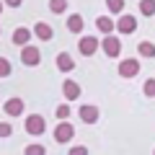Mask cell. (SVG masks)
<instances>
[{
    "label": "cell",
    "instance_id": "obj_25",
    "mask_svg": "<svg viewBox=\"0 0 155 155\" xmlns=\"http://www.w3.org/2000/svg\"><path fill=\"white\" fill-rule=\"evenodd\" d=\"M70 155H88V147H85V145H75V147L70 150Z\"/></svg>",
    "mask_w": 155,
    "mask_h": 155
},
{
    "label": "cell",
    "instance_id": "obj_2",
    "mask_svg": "<svg viewBox=\"0 0 155 155\" xmlns=\"http://www.w3.org/2000/svg\"><path fill=\"white\" fill-rule=\"evenodd\" d=\"M72 137H75V127H72L70 122H60V124H57V127H54V140H57V142H60V145L70 142Z\"/></svg>",
    "mask_w": 155,
    "mask_h": 155
},
{
    "label": "cell",
    "instance_id": "obj_23",
    "mask_svg": "<svg viewBox=\"0 0 155 155\" xmlns=\"http://www.w3.org/2000/svg\"><path fill=\"white\" fill-rule=\"evenodd\" d=\"M67 116H70V106H67V104H62V106H57V119H62V122H65Z\"/></svg>",
    "mask_w": 155,
    "mask_h": 155
},
{
    "label": "cell",
    "instance_id": "obj_26",
    "mask_svg": "<svg viewBox=\"0 0 155 155\" xmlns=\"http://www.w3.org/2000/svg\"><path fill=\"white\" fill-rule=\"evenodd\" d=\"M3 3H5V5H11V8H18L23 0H3Z\"/></svg>",
    "mask_w": 155,
    "mask_h": 155
},
{
    "label": "cell",
    "instance_id": "obj_28",
    "mask_svg": "<svg viewBox=\"0 0 155 155\" xmlns=\"http://www.w3.org/2000/svg\"><path fill=\"white\" fill-rule=\"evenodd\" d=\"M153 155H155V150H153Z\"/></svg>",
    "mask_w": 155,
    "mask_h": 155
},
{
    "label": "cell",
    "instance_id": "obj_6",
    "mask_svg": "<svg viewBox=\"0 0 155 155\" xmlns=\"http://www.w3.org/2000/svg\"><path fill=\"white\" fill-rule=\"evenodd\" d=\"M137 72H140V62H137V60L129 57V60H122V62H119V75H122V78H134Z\"/></svg>",
    "mask_w": 155,
    "mask_h": 155
},
{
    "label": "cell",
    "instance_id": "obj_15",
    "mask_svg": "<svg viewBox=\"0 0 155 155\" xmlns=\"http://www.w3.org/2000/svg\"><path fill=\"white\" fill-rule=\"evenodd\" d=\"M96 26H98V31H104L106 36H109V34L114 31V26H116V21H111L109 16H98V18H96Z\"/></svg>",
    "mask_w": 155,
    "mask_h": 155
},
{
    "label": "cell",
    "instance_id": "obj_18",
    "mask_svg": "<svg viewBox=\"0 0 155 155\" xmlns=\"http://www.w3.org/2000/svg\"><path fill=\"white\" fill-rule=\"evenodd\" d=\"M140 54L142 57H155V44L153 41H140Z\"/></svg>",
    "mask_w": 155,
    "mask_h": 155
},
{
    "label": "cell",
    "instance_id": "obj_3",
    "mask_svg": "<svg viewBox=\"0 0 155 155\" xmlns=\"http://www.w3.org/2000/svg\"><path fill=\"white\" fill-rule=\"evenodd\" d=\"M44 129H47L44 116H39V114L26 116V132H28V134H44Z\"/></svg>",
    "mask_w": 155,
    "mask_h": 155
},
{
    "label": "cell",
    "instance_id": "obj_1",
    "mask_svg": "<svg viewBox=\"0 0 155 155\" xmlns=\"http://www.w3.org/2000/svg\"><path fill=\"white\" fill-rule=\"evenodd\" d=\"M98 47H101V41L96 36H83L80 41H78V52L83 57H93L96 52H98Z\"/></svg>",
    "mask_w": 155,
    "mask_h": 155
},
{
    "label": "cell",
    "instance_id": "obj_19",
    "mask_svg": "<svg viewBox=\"0 0 155 155\" xmlns=\"http://www.w3.org/2000/svg\"><path fill=\"white\" fill-rule=\"evenodd\" d=\"M23 155H47V150H44V145H26Z\"/></svg>",
    "mask_w": 155,
    "mask_h": 155
},
{
    "label": "cell",
    "instance_id": "obj_12",
    "mask_svg": "<svg viewBox=\"0 0 155 155\" xmlns=\"http://www.w3.org/2000/svg\"><path fill=\"white\" fill-rule=\"evenodd\" d=\"M65 26H67V31H70V34H80V31H83V16H80V13H72V16H67Z\"/></svg>",
    "mask_w": 155,
    "mask_h": 155
},
{
    "label": "cell",
    "instance_id": "obj_21",
    "mask_svg": "<svg viewBox=\"0 0 155 155\" xmlns=\"http://www.w3.org/2000/svg\"><path fill=\"white\" fill-rule=\"evenodd\" d=\"M145 96H147V98H155V78H147V80H145Z\"/></svg>",
    "mask_w": 155,
    "mask_h": 155
},
{
    "label": "cell",
    "instance_id": "obj_27",
    "mask_svg": "<svg viewBox=\"0 0 155 155\" xmlns=\"http://www.w3.org/2000/svg\"><path fill=\"white\" fill-rule=\"evenodd\" d=\"M3 5H5V3H3V0H0V13H3Z\"/></svg>",
    "mask_w": 155,
    "mask_h": 155
},
{
    "label": "cell",
    "instance_id": "obj_20",
    "mask_svg": "<svg viewBox=\"0 0 155 155\" xmlns=\"http://www.w3.org/2000/svg\"><path fill=\"white\" fill-rule=\"evenodd\" d=\"M106 8L111 13H122L124 11V0H106Z\"/></svg>",
    "mask_w": 155,
    "mask_h": 155
},
{
    "label": "cell",
    "instance_id": "obj_9",
    "mask_svg": "<svg viewBox=\"0 0 155 155\" xmlns=\"http://www.w3.org/2000/svg\"><path fill=\"white\" fill-rule=\"evenodd\" d=\"M28 41H31V31H28L26 26H21V28L13 31V44H18L23 49V47H28Z\"/></svg>",
    "mask_w": 155,
    "mask_h": 155
},
{
    "label": "cell",
    "instance_id": "obj_24",
    "mask_svg": "<svg viewBox=\"0 0 155 155\" xmlns=\"http://www.w3.org/2000/svg\"><path fill=\"white\" fill-rule=\"evenodd\" d=\"M11 134H13V124L0 122V137H11Z\"/></svg>",
    "mask_w": 155,
    "mask_h": 155
},
{
    "label": "cell",
    "instance_id": "obj_17",
    "mask_svg": "<svg viewBox=\"0 0 155 155\" xmlns=\"http://www.w3.org/2000/svg\"><path fill=\"white\" fill-rule=\"evenodd\" d=\"M49 11L57 13V16L65 13V11H67V0H49Z\"/></svg>",
    "mask_w": 155,
    "mask_h": 155
},
{
    "label": "cell",
    "instance_id": "obj_10",
    "mask_svg": "<svg viewBox=\"0 0 155 155\" xmlns=\"http://www.w3.org/2000/svg\"><path fill=\"white\" fill-rule=\"evenodd\" d=\"M62 93H65L67 101H75V98H80V85L75 80H65L62 83Z\"/></svg>",
    "mask_w": 155,
    "mask_h": 155
},
{
    "label": "cell",
    "instance_id": "obj_14",
    "mask_svg": "<svg viewBox=\"0 0 155 155\" xmlns=\"http://www.w3.org/2000/svg\"><path fill=\"white\" fill-rule=\"evenodd\" d=\"M57 67H60L62 72H70L72 67H75V62H72V57L67 54V52H60V54H57Z\"/></svg>",
    "mask_w": 155,
    "mask_h": 155
},
{
    "label": "cell",
    "instance_id": "obj_7",
    "mask_svg": "<svg viewBox=\"0 0 155 155\" xmlns=\"http://www.w3.org/2000/svg\"><path fill=\"white\" fill-rule=\"evenodd\" d=\"M116 31H119V34H134V31H137V21H134V16H127V13H124V16L116 21Z\"/></svg>",
    "mask_w": 155,
    "mask_h": 155
},
{
    "label": "cell",
    "instance_id": "obj_8",
    "mask_svg": "<svg viewBox=\"0 0 155 155\" xmlns=\"http://www.w3.org/2000/svg\"><path fill=\"white\" fill-rule=\"evenodd\" d=\"M78 114H80V119H83L85 124H96V122H98V109H96L93 104L80 106V111H78Z\"/></svg>",
    "mask_w": 155,
    "mask_h": 155
},
{
    "label": "cell",
    "instance_id": "obj_11",
    "mask_svg": "<svg viewBox=\"0 0 155 155\" xmlns=\"http://www.w3.org/2000/svg\"><path fill=\"white\" fill-rule=\"evenodd\" d=\"M3 109H5L8 116H21V114H23V101H21V98H8Z\"/></svg>",
    "mask_w": 155,
    "mask_h": 155
},
{
    "label": "cell",
    "instance_id": "obj_16",
    "mask_svg": "<svg viewBox=\"0 0 155 155\" xmlns=\"http://www.w3.org/2000/svg\"><path fill=\"white\" fill-rule=\"evenodd\" d=\"M140 13L142 16H155V0H140Z\"/></svg>",
    "mask_w": 155,
    "mask_h": 155
},
{
    "label": "cell",
    "instance_id": "obj_5",
    "mask_svg": "<svg viewBox=\"0 0 155 155\" xmlns=\"http://www.w3.org/2000/svg\"><path fill=\"white\" fill-rule=\"evenodd\" d=\"M39 60H41V52H39L36 47H23V49H21V62H23V65L36 67Z\"/></svg>",
    "mask_w": 155,
    "mask_h": 155
},
{
    "label": "cell",
    "instance_id": "obj_22",
    "mask_svg": "<svg viewBox=\"0 0 155 155\" xmlns=\"http://www.w3.org/2000/svg\"><path fill=\"white\" fill-rule=\"evenodd\" d=\"M13 72V67H11V62L5 60V57H0V78H8Z\"/></svg>",
    "mask_w": 155,
    "mask_h": 155
},
{
    "label": "cell",
    "instance_id": "obj_4",
    "mask_svg": "<svg viewBox=\"0 0 155 155\" xmlns=\"http://www.w3.org/2000/svg\"><path fill=\"white\" fill-rule=\"evenodd\" d=\"M101 47H104V52H106V57H111V60H114V57H119L122 54V41H119V39L116 36H106L104 41H101Z\"/></svg>",
    "mask_w": 155,
    "mask_h": 155
},
{
    "label": "cell",
    "instance_id": "obj_13",
    "mask_svg": "<svg viewBox=\"0 0 155 155\" xmlns=\"http://www.w3.org/2000/svg\"><path fill=\"white\" fill-rule=\"evenodd\" d=\"M34 34H36L39 39H44V41H49V39L54 36V28H52L49 23H44V21H39L36 26H34Z\"/></svg>",
    "mask_w": 155,
    "mask_h": 155
}]
</instances>
